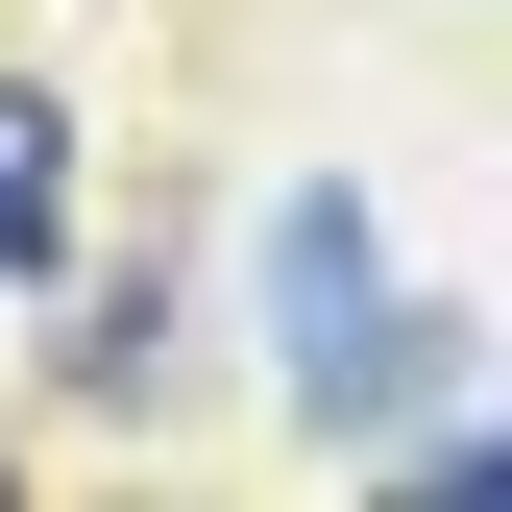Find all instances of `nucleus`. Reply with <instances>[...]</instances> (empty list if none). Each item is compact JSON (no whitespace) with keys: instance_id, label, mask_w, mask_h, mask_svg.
<instances>
[{"instance_id":"1","label":"nucleus","mask_w":512,"mask_h":512,"mask_svg":"<svg viewBox=\"0 0 512 512\" xmlns=\"http://www.w3.org/2000/svg\"><path fill=\"white\" fill-rule=\"evenodd\" d=\"M244 269H269V391H293V439H317V464H366V439H391L439 366H488V317H464V293H391V220H366L342 171H293Z\"/></svg>"},{"instance_id":"2","label":"nucleus","mask_w":512,"mask_h":512,"mask_svg":"<svg viewBox=\"0 0 512 512\" xmlns=\"http://www.w3.org/2000/svg\"><path fill=\"white\" fill-rule=\"evenodd\" d=\"M49 293H74V269H49ZM171 366H196V293H171V244H147V269H98V293H74L49 415H171Z\"/></svg>"},{"instance_id":"3","label":"nucleus","mask_w":512,"mask_h":512,"mask_svg":"<svg viewBox=\"0 0 512 512\" xmlns=\"http://www.w3.org/2000/svg\"><path fill=\"white\" fill-rule=\"evenodd\" d=\"M49 269H74V98L0 74V293H49Z\"/></svg>"}]
</instances>
